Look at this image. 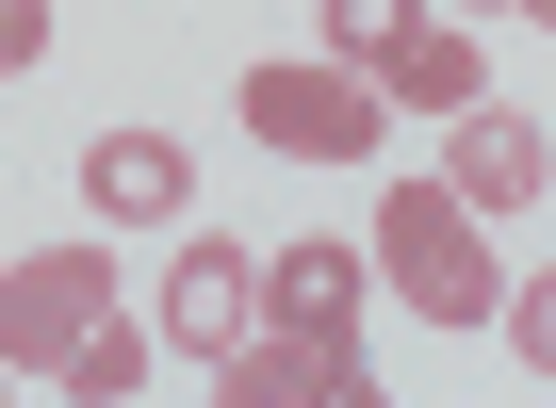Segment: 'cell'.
<instances>
[{"mask_svg": "<svg viewBox=\"0 0 556 408\" xmlns=\"http://www.w3.org/2000/svg\"><path fill=\"white\" fill-rule=\"evenodd\" d=\"M0 392H17V359H0Z\"/></svg>", "mask_w": 556, "mask_h": 408, "instance_id": "obj_15", "label": "cell"}, {"mask_svg": "<svg viewBox=\"0 0 556 408\" xmlns=\"http://www.w3.org/2000/svg\"><path fill=\"white\" fill-rule=\"evenodd\" d=\"M442 17H540V34H556V0H442Z\"/></svg>", "mask_w": 556, "mask_h": 408, "instance_id": "obj_14", "label": "cell"}, {"mask_svg": "<svg viewBox=\"0 0 556 408\" xmlns=\"http://www.w3.org/2000/svg\"><path fill=\"white\" fill-rule=\"evenodd\" d=\"M377 99H393V115H475V99H491V50H475V17H442V0H426V17L377 50Z\"/></svg>", "mask_w": 556, "mask_h": 408, "instance_id": "obj_6", "label": "cell"}, {"mask_svg": "<svg viewBox=\"0 0 556 408\" xmlns=\"http://www.w3.org/2000/svg\"><path fill=\"white\" fill-rule=\"evenodd\" d=\"M409 17H426V0H312V34H328V66H361V82H377V50H393Z\"/></svg>", "mask_w": 556, "mask_h": 408, "instance_id": "obj_11", "label": "cell"}, {"mask_svg": "<svg viewBox=\"0 0 556 408\" xmlns=\"http://www.w3.org/2000/svg\"><path fill=\"white\" fill-rule=\"evenodd\" d=\"M262 310H278V327H361V310H377V262H361L344 229H312V245L262 262Z\"/></svg>", "mask_w": 556, "mask_h": 408, "instance_id": "obj_8", "label": "cell"}, {"mask_svg": "<svg viewBox=\"0 0 556 408\" xmlns=\"http://www.w3.org/2000/svg\"><path fill=\"white\" fill-rule=\"evenodd\" d=\"M377 278H393L426 327H491V310H507L491 213H475L458 180H393V196H377Z\"/></svg>", "mask_w": 556, "mask_h": 408, "instance_id": "obj_1", "label": "cell"}, {"mask_svg": "<svg viewBox=\"0 0 556 408\" xmlns=\"http://www.w3.org/2000/svg\"><path fill=\"white\" fill-rule=\"evenodd\" d=\"M491 327H507V359H523V375H556V262H540V278H523Z\"/></svg>", "mask_w": 556, "mask_h": 408, "instance_id": "obj_12", "label": "cell"}, {"mask_svg": "<svg viewBox=\"0 0 556 408\" xmlns=\"http://www.w3.org/2000/svg\"><path fill=\"white\" fill-rule=\"evenodd\" d=\"M442 180H458L475 213H523V196L556 180V148H540V115H491V99H475V115H458V148H442Z\"/></svg>", "mask_w": 556, "mask_h": 408, "instance_id": "obj_9", "label": "cell"}, {"mask_svg": "<svg viewBox=\"0 0 556 408\" xmlns=\"http://www.w3.org/2000/svg\"><path fill=\"white\" fill-rule=\"evenodd\" d=\"M229 115H245V148H278V164H377V82L361 66H229Z\"/></svg>", "mask_w": 556, "mask_h": 408, "instance_id": "obj_2", "label": "cell"}, {"mask_svg": "<svg viewBox=\"0 0 556 408\" xmlns=\"http://www.w3.org/2000/svg\"><path fill=\"white\" fill-rule=\"evenodd\" d=\"M180 196H197L180 131H99V148H83V213H99V229H180Z\"/></svg>", "mask_w": 556, "mask_h": 408, "instance_id": "obj_7", "label": "cell"}, {"mask_svg": "<svg viewBox=\"0 0 556 408\" xmlns=\"http://www.w3.org/2000/svg\"><path fill=\"white\" fill-rule=\"evenodd\" d=\"M148 327H164V359H229V343L262 327V262H245V245H213V229H180V262H164Z\"/></svg>", "mask_w": 556, "mask_h": 408, "instance_id": "obj_5", "label": "cell"}, {"mask_svg": "<svg viewBox=\"0 0 556 408\" xmlns=\"http://www.w3.org/2000/svg\"><path fill=\"white\" fill-rule=\"evenodd\" d=\"M99 310H131L99 245H34V262H0V359H17V375H50Z\"/></svg>", "mask_w": 556, "mask_h": 408, "instance_id": "obj_4", "label": "cell"}, {"mask_svg": "<svg viewBox=\"0 0 556 408\" xmlns=\"http://www.w3.org/2000/svg\"><path fill=\"white\" fill-rule=\"evenodd\" d=\"M213 392L229 408H377V359H361V327H245L229 359H213Z\"/></svg>", "mask_w": 556, "mask_h": 408, "instance_id": "obj_3", "label": "cell"}, {"mask_svg": "<svg viewBox=\"0 0 556 408\" xmlns=\"http://www.w3.org/2000/svg\"><path fill=\"white\" fill-rule=\"evenodd\" d=\"M148 375H164V327H148V310H99V327L50 359V392H66V408H131Z\"/></svg>", "mask_w": 556, "mask_h": 408, "instance_id": "obj_10", "label": "cell"}, {"mask_svg": "<svg viewBox=\"0 0 556 408\" xmlns=\"http://www.w3.org/2000/svg\"><path fill=\"white\" fill-rule=\"evenodd\" d=\"M34 50H50V0H0V82H17Z\"/></svg>", "mask_w": 556, "mask_h": 408, "instance_id": "obj_13", "label": "cell"}]
</instances>
